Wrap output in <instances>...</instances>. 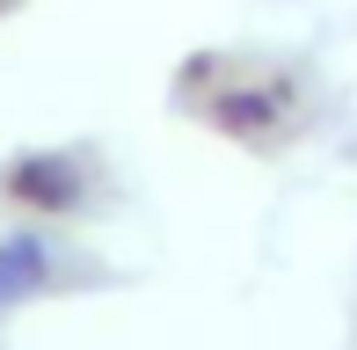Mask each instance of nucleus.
<instances>
[{
  "instance_id": "nucleus-3",
  "label": "nucleus",
  "mask_w": 357,
  "mask_h": 350,
  "mask_svg": "<svg viewBox=\"0 0 357 350\" xmlns=\"http://www.w3.org/2000/svg\"><path fill=\"white\" fill-rule=\"evenodd\" d=\"M284 109H291V88H234V95H219L212 102V124L219 132H234V139H248V132H278L284 124Z\"/></svg>"
},
{
  "instance_id": "nucleus-1",
  "label": "nucleus",
  "mask_w": 357,
  "mask_h": 350,
  "mask_svg": "<svg viewBox=\"0 0 357 350\" xmlns=\"http://www.w3.org/2000/svg\"><path fill=\"white\" fill-rule=\"evenodd\" d=\"M0 197L37 212H80V161L73 153H15L0 168Z\"/></svg>"
},
{
  "instance_id": "nucleus-2",
  "label": "nucleus",
  "mask_w": 357,
  "mask_h": 350,
  "mask_svg": "<svg viewBox=\"0 0 357 350\" xmlns=\"http://www.w3.org/2000/svg\"><path fill=\"white\" fill-rule=\"evenodd\" d=\"M52 284V241L44 234H0V314L29 307Z\"/></svg>"
}]
</instances>
